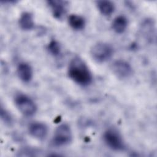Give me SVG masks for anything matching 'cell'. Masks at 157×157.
Here are the masks:
<instances>
[{
    "label": "cell",
    "instance_id": "1",
    "mask_svg": "<svg viewBox=\"0 0 157 157\" xmlns=\"http://www.w3.org/2000/svg\"><path fill=\"white\" fill-rule=\"evenodd\" d=\"M67 74L73 82L82 86L90 85L93 81V75L88 66L78 56L74 57L69 62Z\"/></svg>",
    "mask_w": 157,
    "mask_h": 157
},
{
    "label": "cell",
    "instance_id": "2",
    "mask_svg": "<svg viewBox=\"0 0 157 157\" xmlns=\"http://www.w3.org/2000/svg\"><path fill=\"white\" fill-rule=\"evenodd\" d=\"M92 58L98 63H104L110 59L113 54L112 46L104 42L94 44L90 49Z\"/></svg>",
    "mask_w": 157,
    "mask_h": 157
},
{
    "label": "cell",
    "instance_id": "3",
    "mask_svg": "<svg viewBox=\"0 0 157 157\" xmlns=\"http://www.w3.org/2000/svg\"><path fill=\"white\" fill-rule=\"evenodd\" d=\"M72 132L70 126L62 123L55 129L52 139V144L55 147H62L68 145L72 140Z\"/></svg>",
    "mask_w": 157,
    "mask_h": 157
},
{
    "label": "cell",
    "instance_id": "4",
    "mask_svg": "<svg viewBox=\"0 0 157 157\" xmlns=\"http://www.w3.org/2000/svg\"><path fill=\"white\" fill-rule=\"evenodd\" d=\"M105 144L115 151H123L126 148L125 143L120 133L114 128H109L103 134Z\"/></svg>",
    "mask_w": 157,
    "mask_h": 157
},
{
    "label": "cell",
    "instance_id": "5",
    "mask_svg": "<svg viewBox=\"0 0 157 157\" xmlns=\"http://www.w3.org/2000/svg\"><path fill=\"white\" fill-rule=\"evenodd\" d=\"M15 105L19 111L26 117L34 115L37 111V105L34 101L24 94H18L14 99Z\"/></svg>",
    "mask_w": 157,
    "mask_h": 157
},
{
    "label": "cell",
    "instance_id": "6",
    "mask_svg": "<svg viewBox=\"0 0 157 157\" xmlns=\"http://www.w3.org/2000/svg\"><path fill=\"white\" fill-rule=\"evenodd\" d=\"M111 70L116 77L121 79L128 78L133 74L131 65L123 59L115 60L111 65Z\"/></svg>",
    "mask_w": 157,
    "mask_h": 157
},
{
    "label": "cell",
    "instance_id": "7",
    "mask_svg": "<svg viewBox=\"0 0 157 157\" xmlns=\"http://www.w3.org/2000/svg\"><path fill=\"white\" fill-rule=\"evenodd\" d=\"M47 2L54 18L57 20H61L64 17L67 10V1L61 0H50L47 1Z\"/></svg>",
    "mask_w": 157,
    "mask_h": 157
},
{
    "label": "cell",
    "instance_id": "8",
    "mask_svg": "<svg viewBox=\"0 0 157 157\" xmlns=\"http://www.w3.org/2000/svg\"><path fill=\"white\" fill-rule=\"evenodd\" d=\"M28 131L33 137L39 140H43L47 136L48 127L44 123L35 121L29 125Z\"/></svg>",
    "mask_w": 157,
    "mask_h": 157
},
{
    "label": "cell",
    "instance_id": "9",
    "mask_svg": "<svg viewBox=\"0 0 157 157\" xmlns=\"http://www.w3.org/2000/svg\"><path fill=\"white\" fill-rule=\"evenodd\" d=\"M141 35L148 42H153L155 37V23L151 19L145 20L140 28Z\"/></svg>",
    "mask_w": 157,
    "mask_h": 157
},
{
    "label": "cell",
    "instance_id": "10",
    "mask_svg": "<svg viewBox=\"0 0 157 157\" xmlns=\"http://www.w3.org/2000/svg\"><path fill=\"white\" fill-rule=\"evenodd\" d=\"M17 73L19 78L25 83L29 82L33 78V71L31 66L26 62L20 63L17 67Z\"/></svg>",
    "mask_w": 157,
    "mask_h": 157
},
{
    "label": "cell",
    "instance_id": "11",
    "mask_svg": "<svg viewBox=\"0 0 157 157\" xmlns=\"http://www.w3.org/2000/svg\"><path fill=\"white\" fill-rule=\"evenodd\" d=\"M20 28L25 31H29L34 27L33 15L29 12H23L18 19Z\"/></svg>",
    "mask_w": 157,
    "mask_h": 157
},
{
    "label": "cell",
    "instance_id": "12",
    "mask_svg": "<svg viewBox=\"0 0 157 157\" xmlns=\"http://www.w3.org/2000/svg\"><path fill=\"white\" fill-rule=\"evenodd\" d=\"M128 26V18L123 15L116 17L112 21V29L117 34L123 33Z\"/></svg>",
    "mask_w": 157,
    "mask_h": 157
},
{
    "label": "cell",
    "instance_id": "13",
    "mask_svg": "<svg viewBox=\"0 0 157 157\" xmlns=\"http://www.w3.org/2000/svg\"><path fill=\"white\" fill-rule=\"evenodd\" d=\"M96 6L100 13L105 17L110 16L115 10V5L110 1H98L96 2Z\"/></svg>",
    "mask_w": 157,
    "mask_h": 157
},
{
    "label": "cell",
    "instance_id": "14",
    "mask_svg": "<svg viewBox=\"0 0 157 157\" xmlns=\"http://www.w3.org/2000/svg\"><path fill=\"white\" fill-rule=\"evenodd\" d=\"M68 23L73 29L80 31L84 29L86 21L82 16L77 14H71L68 17Z\"/></svg>",
    "mask_w": 157,
    "mask_h": 157
},
{
    "label": "cell",
    "instance_id": "15",
    "mask_svg": "<svg viewBox=\"0 0 157 157\" xmlns=\"http://www.w3.org/2000/svg\"><path fill=\"white\" fill-rule=\"evenodd\" d=\"M47 50L49 53L55 57L59 56L61 53V47L59 43L55 40H51L47 45Z\"/></svg>",
    "mask_w": 157,
    "mask_h": 157
},
{
    "label": "cell",
    "instance_id": "16",
    "mask_svg": "<svg viewBox=\"0 0 157 157\" xmlns=\"http://www.w3.org/2000/svg\"><path fill=\"white\" fill-rule=\"evenodd\" d=\"M0 115H1V118L2 121L4 123V124L6 126H10L13 124V117H12L10 112L8 110H7L5 108H4L2 105H1V109H0Z\"/></svg>",
    "mask_w": 157,
    "mask_h": 157
},
{
    "label": "cell",
    "instance_id": "17",
    "mask_svg": "<svg viewBox=\"0 0 157 157\" xmlns=\"http://www.w3.org/2000/svg\"><path fill=\"white\" fill-rule=\"evenodd\" d=\"M19 153V156H36V153H37V151L34 148H29V147H26L22 148L21 150H20Z\"/></svg>",
    "mask_w": 157,
    "mask_h": 157
}]
</instances>
